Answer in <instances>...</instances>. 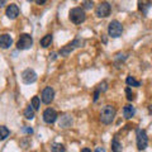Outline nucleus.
<instances>
[{
  "instance_id": "obj_23",
  "label": "nucleus",
  "mask_w": 152,
  "mask_h": 152,
  "mask_svg": "<svg viewBox=\"0 0 152 152\" xmlns=\"http://www.w3.org/2000/svg\"><path fill=\"white\" fill-rule=\"evenodd\" d=\"M126 95H127V99H128V100H129V102L134 100V94L132 93L131 88H127V89H126Z\"/></svg>"
},
{
  "instance_id": "obj_2",
  "label": "nucleus",
  "mask_w": 152,
  "mask_h": 152,
  "mask_svg": "<svg viewBox=\"0 0 152 152\" xmlns=\"http://www.w3.org/2000/svg\"><path fill=\"white\" fill-rule=\"evenodd\" d=\"M115 117V109L112 105H105L100 112V122L104 124H110Z\"/></svg>"
},
{
  "instance_id": "obj_18",
  "label": "nucleus",
  "mask_w": 152,
  "mask_h": 152,
  "mask_svg": "<svg viewBox=\"0 0 152 152\" xmlns=\"http://www.w3.org/2000/svg\"><path fill=\"white\" fill-rule=\"evenodd\" d=\"M24 117L27 118V119H33L34 118V109H33L32 105H28L26 108V110H24Z\"/></svg>"
},
{
  "instance_id": "obj_3",
  "label": "nucleus",
  "mask_w": 152,
  "mask_h": 152,
  "mask_svg": "<svg viewBox=\"0 0 152 152\" xmlns=\"http://www.w3.org/2000/svg\"><path fill=\"white\" fill-rule=\"evenodd\" d=\"M123 33V26L118 20H112L108 26V34L112 38H118L121 37Z\"/></svg>"
},
{
  "instance_id": "obj_17",
  "label": "nucleus",
  "mask_w": 152,
  "mask_h": 152,
  "mask_svg": "<svg viewBox=\"0 0 152 152\" xmlns=\"http://www.w3.org/2000/svg\"><path fill=\"white\" fill-rule=\"evenodd\" d=\"M112 151L113 152H122V143L118 138H113L112 141Z\"/></svg>"
},
{
  "instance_id": "obj_4",
  "label": "nucleus",
  "mask_w": 152,
  "mask_h": 152,
  "mask_svg": "<svg viewBox=\"0 0 152 152\" xmlns=\"http://www.w3.org/2000/svg\"><path fill=\"white\" fill-rule=\"evenodd\" d=\"M33 46V38L31 34H28V33H23L19 37V39L17 42V47L18 50H28L31 48Z\"/></svg>"
},
{
  "instance_id": "obj_14",
  "label": "nucleus",
  "mask_w": 152,
  "mask_h": 152,
  "mask_svg": "<svg viewBox=\"0 0 152 152\" xmlns=\"http://www.w3.org/2000/svg\"><path fill=\"white\" fill-rule=\"evenodd\" d=\"M136 114V108L131 105V104H127V105L123 108V115H124L126 119H131L132 117H134Z\"/></svg>"
},
{
  "instance_id": "obj_13",
  "label": "nucleus",
  "mask_w": 152,
  "mask_h": 152,
  "mask_svg": "<svg viewBox=\"0 0 152 152\" xmlns=\"http://www.w3.org/2000/svg\"><path fill=\"white\" fill-rule=\"evenodd\" d=\"M12 43H13V39L9 34H1L0 36V47H1V48L7 50L12 46Z\"/></svg>"
},
{
  "instance_id": "obj_19",
  "label": "nucleus",
  "mask_w": 152,
  "mask_h": 152,
  "mask_svg": "<svg viewBox=\"0 0 152 152\" xmlns=\"http://www.w3.org/2000/svg\"><path fill=\"white\" fill-rule=\"evenodd\" d=\"M9 134H10V131L5 126H0V141H4L7 137H9Z\"/></svg>"
},
{
  "instance_id": "obj_30",
  "label": "nucleus",
  "mask_w": 152,
  "mask_h": 152,
  "mask_svg": "<svg viewBox=\"0 0 152 152\" xmlns=\"http://www.w3.org/2000/svg\"><path fill=\"white\" fill-rule=\"evenodd\" d=\"M81 152H91V150H90V148H86V147H85V148L81 150Z\"/></svg>"
},
{
  "instance_id": "obj_32",
  "label": "nucleus",
  "mask_w": 152,
  "mask_h": 152,
  "mask_svg": "<svg viewBox=\"0 0 152 152\" xmlns=\"http://www.w3.org/2000/svg\"><path fill=\"white\" fill-rule=\"evenodd\" d=\"M50 56H52L51 60H55V58H56V53H52V55H50Z\"/></svg>"
},
{
  "instance_id": "obj_9",
  "label": "nucleus",
  "mask_w": 152,
  "mask_h": 152,
  "mask_svg": "<svg viewBox=\"0 0 152 152\" xmlns=\"http://www.w3.org/2000/svg\"><path fill=\"white\" fill-rule=\"evenodd\" d=\"M42 102H43L45 104H50L53 102L55 99V90L52 89L51 86H47L43 89V91H42Z\"/></svg>"
},
{
  "instance_id": "obj_21",
  "label": "nucleus",
  "mask_w": 152,
  "mask_h": 152,
  "mask_svg": "<svg viewBox=\"0 0 152 152\" xmlns=\"http://www.w3.org/2000/svg\"><path fill=\"white\" fill-rule=\"evenodd\" d=\"M138 8H140V10L143 13V14H147V9H148L150 7H151V3H138Z\"/></svg>"
},
{
  "instance_id": "obj_33",
  "label": "nucleus",
  "mask_w": 152,
  "mask_h": 152,
  "mask_svg": "<svg viewBox=\"0 0 152 152\" xmlns=\"http://www.w3.org/2000/svg\"><path fill=\"white\" fill-rule=\"evenodd\" d=\"M4 4H5V1H4V0H1V1H0V8H1V7L4 5Z\"/></svg>"
},
{
  "instance_id": "obj_31",
  "label": "nucleus",
  "mask_w": 152,
  "mask_h": 152,
  "mask_svg": "<svg viewBox=\"0 0 152 152\" xmlns=\"http://www.w3.org/2000/svg\"><path fill=\"white\" fill-rule=\"evenodd\" d=\"M148 113L152 115V104H151V105H148Z\"/></svg>"
},
{
  "instance_id": "obj_1",
  "label": "nucleus",
  "mask_w": 152,
  "mask_h": 152,
  "mask_svg": "<svg viewBox=\"0 0 152 152\" xmlns=\"http://www.w3.org/2000/svg\"><path fill=\"white\" fill-rule=\"evenodd\" d=\"M69 18L74 24H81L86 19V14L83 8H72L69 13Z\"/></svg>"
},
{
  "instance_id": "obj_22",
  "label": "nucleus",
  "mask_w": 152,
  "mask_h": 152,
  "mask_svg": "<svg viewBox=\"0 0 152 152\" xmlns=\"http://www.w3.org/2000/svg\"><path fill=\"white\" fill-rule=\"evenodd\" d=\"M31 105L33 107V109H34V110H38V109H39V105H41L39 98H38V96H33V99H32V104H31Z\"/></svg>"
},
{
  "instance_id": "obj_5",
  "label": "nucleus",
  "mask_w": 152,
  "mask_h": 152,
  "mask_svg": "<svg viewBox=\"0 0 152 152\" xmlns=\"http://www.w3.org/2000/svg\"><path fill=\"white\" fill-rule=\"evenodd\" d=\"M136 137H137V147H138V150L140 151L146 150L147 145H148V137H147L146 131L145 129H137Z\"/></svg>"
},
{
  "instance_id": "obj_6",
  "label": "nucleus",
  "mask_w": 152,
  "mask_h": 152,
  "mask_svg": "<svg viewBox=\"0 0 152 152\" xmlns=\"http://www.w3.org/2000/svg\"><path fill=\"white\" fill-rule=\"evenodd\" d=\"M110 12H112V7H110V4L107 1L100 3L96 7V9H95V14H96V17H99V18H107L109 14H110Z\"/></svg>"
},
{
  "instance_id": "obj_25",
  "label": "nucleus",
  "mask_w": 152,
  "mask_h": 152,
  "mask_svg": "<svg viewBox=\"0 0 152 152\" xmlns=\"http://www.w3.org/2000/svg\"><path fill=\"white\" fill-rule=\"evenodd\" d=\"M107 89H108V86H107V83L105 81H103L102 84H99V88H98L99 91H105Z\"/></svg>"
},
{
  "instance_id": "obj_7",
  "label": "nucleus",
  "mask_w": 152,
  "mask_h": 152,
  "mask_svg": "<svg viewBox=\"0 0 152 152\" xmlns=\"http://www.w3.org/2000/svg\"><path fill=\"white\" fill-rule=\"evenodd\" d=\"M80 46H81V41H80V39H74L72 42H70L69 45L64 46L60 50V55L66 57V56H69L71 52H72L76 48V47H80Z\"/></svg>"
},
{
  "instance_id": "obj_24",
  "label": "nucleus",
  "mask_w": 152,
  "mask_h": 152,
  "mask_svg": "<svg viewBox=\"0 0 152 152\" xmlns=\"http://www.w3.org/2000/svg\"><path fill=\"white\" fill-rule=\"evenodd\" d=\"M83 9H93L94 3L93 1H83Z\"/></svg>"
},
{
  "instance_id": "obj_15",
  "label": "nucleus",
  "mask_w": 152,
  "mask_h": 152,
  "mask_svg": "<svg viewBox=\"0 0 152 152\" xmlns=\"http://www.w3.org/2000/svg\"><path fill=\"white\" fill-rule=\"evenodd\" d=\"M51 43H52V34H46L41 39V46L43 47V48H47L48 46H51Z\"/></svg>"
},
{
  "instance_id": "obj_26",
  "label": "nucleus",
  "mask_w": 152,
  "mask_h": 152,
  "mask_svg": "<svg viewBox=\"0 0 152 152\" xmlns=\"http://www.w3.org/2000/svg\"><path fill=\"white\" fill-rule=\"evenodd\" d=\"M22 132H23V133H28V134H32V133H33V129H32L31 127H27V126H26V127L22 129Z\"/></svg>"
},
{
  "instance_id": "obj_27",
  "label": "nucleus",
  "mask_w": 152,
  "mask_h": 152,
  "mask_svg": "<svg viewBox=\"0 0 152 152\" xmlns=\"http://www.w3.org/2000/svg\"><path fill=\"white\" fill-rule=\"evenodd\" d=\"M99 94H100V91H99V90H95V93H94V102H96V100H98Z\"/></svg>"
},
{
  "instance_id": "obj_8",
  "label": "nucleus",
  "mask_w": 152,
  "mask_h": 152,
  "mask_svg": "<svg viewBox=\"0 0 152 152\" xmlns=\"http://www.w3.org/2000/svg\"><path fill=\"white\" fill-rule=\"evenodd\" d=\"M22 80H23V83H24V84H33V83H36V80H37L36 71L32 70V69L24 70L22 72Z\"/></svg>"
},
{
  "instance_id": "obj_10",
  "label": "nucleus",
  "mask_w": 152,
  "mask_h": 152,
  "mask_svg": "<svg viewBox=\"0 0 152 152\" xmlns=\"http://www.w3.org/2000/svg\"><path fill=\"white\" fill-rule=\"evenodd\" d=\"M57 112L55 109L52 108H47L46 110L43 112V121L46 123H48V124H52V123H55L57 121Z\"/></svg>"
},
{
  "instance_id": "obj_11",
  "label": "nucleus",
  "mask_w": 152,
  "mask_h": 152,
  "mask_svg": "<svg viewBox=\"0 0 152 152\" xmlns=\"http://www.w3.org/2000/svg\"><path fill=\"white\" fill-rule=\"evenodd\" d=\"M5 14H7V17L9 19H15L19 15V8H18V5H17V4H10V5H8Z\"/></svg>"
},
{
  "instance_id": "obj_16",
  "label": "nucleus",
  "mask_w": 152,
  "mask_h": 152,
  "mask_svg": "<svg viewBox=\"0 0 152 152\" xmlns=\"http://www.w3.org/2000/svg\"><path fill=\"white\" fill-rule=\"evenodd\" d=\"M126 83H127L128 86H133V88H140V85H141V83L138 80H136L134 77H132V76H128L126 79Z\"/></svg>"
},
{
  "instance_id": "obj_28",
  "label": "nucleus",
  "mask_w": 152,
  "mask_h": 152,
  "mask_svg": "<svg viewBox=\"0 0 152 152\" xmlns=\"http://www.w3.org/2000/svg\"><path fill=\"white\" fill-rule=\"evenodd\" d=\"M95 152H107V151L104 147H96V148H95Z\"/></svg>"
},
{
  "instance_id": "obj_29",
  "label": "nucleus",
  "mask_w": 152,
  "mask_h": 152,
  "mask_svg": "<svg viewBox=\"0 0 152 152\" xmlns=\"http://www.w3.org/2000/svg\"><path fill=\"white\" fill-rule=\"evenodd\" d=\"M37 4H46V0H36Z\"/></svg>"
},
{
  "instance_id": "obj_20",
  "label": "nucleus",
  "mask_w": 152,
  "mask_h": 152,
  "mask_svg": "<svg viewBox=\"0 0 152 152\" xmlns=\"http://www.w3.org/2000/svg\"><path fill=\"white\" fill-rule=\"evenodd\" d=\"M52 152H65V146L61 143H53L52 145Z\"/></svg>"
},
{
  "instance_id": "obj_12",
  "label": "nucleus",
  "mask_w": 152,
  "mask_h": 152,
  "mask_svg": "<svg viewBox=\"0 0 152 152\" xmlns=\"http://www.w3.org/2000/svg\"><path fill=\"white\" fill-rule=\"evenodd\" d=\"M72 124V117L69 115V114H62V115L60 117V127L61 128H69L71 127Z\"/></svg>"
}]
</instances>
